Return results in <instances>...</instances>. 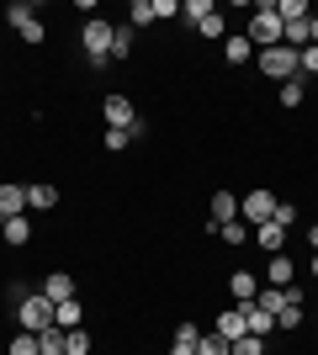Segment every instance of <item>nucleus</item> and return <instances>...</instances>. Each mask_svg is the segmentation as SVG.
<instances>
[{"instance_id":"obj_1","label":"nucleus","mask_w":318,"mask_h":355,"mask_svg":"<svg viewBox=\"0 0 318 355\" xmlns=\"http://www.w3.org/2000/svg\"><path fill=\"white\" fill-rule=\"evenodd\" d=\"M255 64H260V74H265V80H281V85L303 74V53H297V48H287V43L260 48V53H255Z\"/></svg>"},{"instance_id":"obj_25","label":"nucleus","mask_w":318,"mask_h":355,"mask_svg":"<svg viewBox=\"0 0 318 355\" xmlns=\"http://www.w3.org/2000/svg\"><path fill=\"white\" fill-rule=\"evenodd\" d=\"M218 234H223V244H244V239H249V223H244V218L218 223Z\"/></svg>"},{"instance_id":"obj_20","label":"nucleus","mask_w":318,"mask_h":355,"mask_svg":"<svg viewBox=\"0 0 318 355\" xmlns=\"http://www.w3.org/2000/svg\"><path fill=\"white\" fill-rule=\"evenodd\" d=\"M127 27H154V0H133V6H127Z\"/></svg>"},{"instance_id":"obj_12","label":"nucleus","mask_w":318,"mask_h":355,"mask_svg":"<svg viewBox=\"0 0 318 355\" xmlns=\"http://www.w3.org/2000/svg\"><path fill=\"white\" fill-rule=\"evenodd\" d=\"M255 239H260V250H265V254H287V228H276V223H260Z\"/></svg>"},{"instance_id":"obj_30","label":"nucleus","mask_w":318,"mask_h":355,"mask_svg":"<svg viewBox=\"0 0 318 355\" xmlns=\"http://www.w3.org/2000/svg\"><path fill=\"white\" fill-rule=\"evenodd\" d=\"M197 355H228V340H223V334H202Z\"/></svg>"},{"instance_id":"obj_19","label":"nucleus","mask_w":318,"mask_h":355,"mask_svg":"<svg viewBox=\"0 0 318 355\" xmlns=\"http://www.w3.org/2000/svg\"><path fill=\"white\" fill-rule=\"evenodd\" d=\"M276 16L281 21H313V6L308 0H276Z\"/></svg>"},{"instance_id":"obj_31","label":"nucleus","mask_w":318,"mask_h":355,"mask_svg":"<svg viewBox=\"0 0 318 355\" xmlns=\"http://www.w3.org/2000/svg\"><path fill=\"white\" fill-rule=\"evenodd\" d=\"M106 148H112V154H122V148H133V138L122 133V128H106V138H101Z\"/></svg>"},{"instance_id":"obj_2","label":"nucleus","mask_w":318,"mask_h":355,"mask_svg":"<svg viewBox=\"0 0 318 355\" xmlns=\"http://www.w3.org/2000/svg\"><path fill=\"white\" fill-rule=\"evenodd\" d=\"M244 37H249V48H276L281 37H287L281 16H276V0H260V6H255V16H249Z\"/></svg>"},{"instance_id":"obj_10","label":"nucleus","mask_w":318,"mask_h":355,"mask_svg":"<svg viewBox=\"0 0 318 355\" xmlns=\"http://www.w3.org/2000/svg\"><path fill=\"white\" fill-rule=\"evenodd\" d=\"M228 292L239 297V302H255L260 297V276L255 270H233V276H228Z\"/></svg>"},{"instance_id":"obj_34","label":"nucleus","mask_w":318,"mask_h":355,"mask_svg":"<svg viewBox=\"0 0 318 355\" xmlns=\"http://www.w3.org/2000/svg\"><path fill=\"white\" fill-rule=\"evenodd\" d=\"M165 16H181V0H154V21H165Z\"/></svg>"},{"instance_id":"obj_16","label":"nucleus","mask_w":318,"mask_h":355,"mask_svg":"<svg viewBox=\"0 0 318 355\" xmlns=\"http://www.w3.org/2000/svg\"><path fill=\"white\" fill-rule=\"evenodd\" d=\"M27 207L32 212H53L59 207V186H27Z\"/></svg>"},{"instance_id":"obj_23","label":"nucleus","mask_w":318,"mask_h":355,"mask_svg":"<svg viewBox=\"0 0 318 355\" xmlns=\"http://www.w3.org/2000/svg\"><path fill=\"white\" fill-rule=\"evenodd\" d=\"M64 355H91V334H85V324L64 334Z\"/></svg>"},{"instance_id":"obj_38","label":"nucleus","mask_w":318,"mask_h":355,"mask_svg":"<svg viewBox=\"0 0 318 355\" xmlns=\"http://www.w3.org/2000/svg\"><path fill=\"white\" fill-rule=\"evenodd\" d=\"M308 32H313V48H318V16H313V21H308Z\"/></svg>"},{"instance_id":"obj_13","label":"nucleus","mask_w":318,"mask_h":355,"mask_svg":"<svg viewBox=\"0 0 318 355\" xmlns=\"http://www.w3.org/2000/svg\"><path fill=\"white\" fill-rule=\"evenodd\" d=\"M239 218V196L233 191H212V228H218V223H233Z\"/></svg>"},{"instance_id":"obj_27","label":"nucleus","mask_w":318,"mask_h":355,"mask_svg":"<svg viewBox=\"0 0 318 355\" xmlns=\"http://www.w3.org/2000/svg\"><path fill=\"white\" fill-rule=\"evenodd\" d=\"M197 32H202V37H228V27H223V16H218V11H207V16H202V21H197Z\"/></svg>"},{"instance_id":"obj_11","label":"nucleus","mask_w":318,"mask_h":355,"mask_svg":"<svg viewBox=\"0 0 318 355\" xmlns=\"http://www.w3.org/2000/svg\"><path fill=\"white\" fill-rule=\"evenodd\" d=\"M202 345V329L197 324H175V340H170V355H197Z\"/></svg>"},{"instance_id":"obj_3","label":"nucleus","mask_w":318,"mask_h":355,"mask_svg":"<svg viewBox=\"0 0 318 355\" xmlns=\"http://www.w3.org/2000/svg\"><path fill=\"white\" fill-rule=\"evenodd\" d=\"M112 32H117V21H106V16H91L85 27H80V48H85V59L101 69V64H112Z\"/></svg>"},{"instance_id":"obj_36","label":"nucleus","mask_w":318,"mask_h":355,"mask_svg":"<svg viewBox=\"0 0 318 355\" xmlns=\"http://www.w3.org/2000/svg\"><path fill=\"white\" fill-rule=\"evenodd\" d=\"M6 297H11V308H16V302H27L32 292H27V286H21V282H11V286H6Z\"/></svg>"},{"instance_id":"obj_5","label":"nucleus","mask_w":318,"mask_h":355,"mask_svg":"<svg viewBox=\"0 0 318 355\" xmlns=\"http://www.w3.org/2000/svg\"><path fill=\"white\" fill-rule=\"evenodd\" d=\"M271 212H276V191H265V186H255V191H244V202H239V218L249 223V228H260V223H271Z\"/></svg>"},{"instance_id":"obj_17","label":"nucleus","mask_w":318,"mask_h":355,"mask_svg":"<svg viewBox=\"0 0 318 355\" xmlns=\"http://www.w3.org/2000/svg\"><path fill=\"white\" fill-rule=\"evenodd\" d=\"M223 59H228V64H244V59H255V48H249V37H244V32L223 37Z\"/></svg>"},{"instance_id":"obj_21","label":"nucleus","mask_w":318,"mask_h":355,"mask_svg":"<svg viewBox=\"0 0 318 355\" xmlns=\"http://www.w3.org/2000/svg\"><path fill=\"white\" fill-rule=\"evenodd\" d=\"M303 101H308V74H297L281 85V106H303Z\"/></svg>"},{"instance_id":"obj_33","label":"nucleus","mask_w":318,"mask_h":355,"mask_svg":"<svg viewBox=\"0 0 318 355\" xmlns=\"http://www.w3.org/2000/svg\"><path fill=\"white\" fill-rule=\"evenodd\" d=\"M43 37H48V27H43V21H32V27H21V43H27V48H37Z\"/></svg>"},{"instance_id":"obj_4","label":"nucleus","mask_w":318,"mask_h":355,"mask_svg":"<svg viewBox=\"0 0 318 355\" xmlns=\"http://www.w3.org/2000/svg\"><path fill=\"white\" fill-rule=\"evenodd\" d=\"M16 324L27 329V334H43V329H53V302H48L43 292H32L27 302H16Z\"/></svg>"},{"instance_id":"obj_24","label":"nucleus","mask_w":318,"mask_h":355,"mask_svg":"<svg viewBox=\"0 0 318 355\" xmlns=\"http://www.w3.org/2000/svg\"><path fill=\"white\" fill-rule=\"evenodd\" d=\"M6 355H43V345H37V334H27V329H21V334L6 345Z\"/></svg>"},{"instance_id":"obj_29","label":"nucleus","mask_w":318,"mask_h":355,"mask_svg":"<svg viewBox=\"0 0 318 355\" xmlns=\"http://www.w3.org/2000/svg\"><path fill=\"white\" fill-rule=\"evenodd\" d=\"M207 11H218L212 0H186V6H181V16H186V21H191V27H197V21H202V16H207Z\"/></svg>"},{"instance_id":"obj_26","label":"nucleus","mask_w":318,"mask_h":355,"mask_svg":"<svg viewBox=\"0 0 318 355\" xmlns=\"http://www.w3.org/2000/svg\"><path fill=\"white\" fill-rule=\"evenodd\" d=\"M133 53V27H117L112 32V59H127Z\"/></svg>"},{"instance_id":"obj_18","label":"nucleus","mask_w":318,"mask_h":355,"mask_svg":"<svg viewBox=\"0 0 318 355\" xmlns=\"http://www.w3.org/2000/svg\"><path fill=\"white\" fill-rule=\"evenodd\" d=\"M80 318H85L80 297H69V302H59V308H53V324H59V329H80Z\"/></svg>"},{"instance_id":"obj_39","label":"nucleus","mask_w":318,"mask_h":355,"mask_svg":"<svg viewBox=\"0 0 318 355\" xmlns=\"http://www.w3.org/2000/svg\"><path fill=\"white\" fill-rule=\"evenodd\" d=\"M308 270H313V276H318V254H313V266H308Z\"/></svg>"},{"instance_id":"obj_35","label":"nucleus","mask_w":318,"mask_h":355,"mask_svg":"<svg viewBox=\"0 0 318 355\" xmlns=\"http://www.w3.org/2000/svg\"><path fill=\"white\" fill-rule=\"evenodd\" d=\"M303 74H308V80H313V74H318V48H313V43L303 48Z\"/></svg>"},{"instance_id":"obj_40","label":"nucleus","mask_w":318,"mask_h":355,"mask_svg":"<svg viewBox=\"0 0 318 355\" xmlns=\"http://www.w3.org/2000/svg\"><path fill=\"white\" fill-rule=\"evenodd\" d=\"M0 355H6V345H0Z\"/></svg>"},{"instance_id":"obj_9","label":"nucleus","mask_w":318,"mask_h":355,"mask_svg":"<svg viewBox=\"0 0 318 355\" xmlns=\"http://www.w3.org/2000/svg\"><path fill=\"white\" fill-rule=\"evenodd\" d=\"M27 212V186H0V223Z\"/></svg>"},{"instance_id":"obj_14","label":"nucleus","mask_w":318,"mask_h":355,"mask_svg":"<svg viewBox=\"0 0 318 355\" xmlns=\"http://www.w3.org/2000/svg\"><path fill=\"white\" fill-rule=\"evenodd\" d=\"M292 276H297L292 254H271V266H265V282H271V286H292Z\"/></svg>"},{"instance_id":"obj_37","label":"nucleus","mask_w":318,"mask_h":355,"mask_svg":"<svg viewBox=\"0 0 318 355\" xmlns=\"http://www.w3.org/2000/svg\"><path fill=\"white\" fill-rule=\"evenodd\" d=\"M308 244H313V254H318V223H313V228H308Z\"/></svg>"},{"instance_id":"obj_28","label":"nucleus","mask_w":318,"mask_h":355,"mask_svg":"<svg viewBox=\"0 0 318 355\" xmlns=\"http://www.w3.org/2000/svg\"><path fill=\"white\" fill-rule=\"evenodd\" d=\"M228 355H265V340L244 334V340H233V345H228Z\"/></svg>"},{"instance_id":"obj_15","label":"nucleus","mask_w":318,"mask_h":355,"mask_svg":"<svg viewBox=\"0 0 318 355\" xmlns=\"http://www.w3.org/2000/svg\"><path fill=\"white\" fill-rule=\"evenodd\" d=\"M0 234H6V244L21 250V244L32 239V218H27V212H21V218H6V223H0Z\"/></svg>"},{"instance_id":"obj_6","label":"nucleus","mask_w":318,"mask_h":355,"mask_svg":"<svg viewBox=\"0 0 318 355\" xmlns=\"http://www.w3.org/2000/svg\"><path fill=\"white\" fill-rule=\"evenodd\" d=\"M101 117H106V128H122V133L133 138L138 112H133V101H127V96H106V101H101Z\"/></svg>"},{"instance_id":"obj_41","label":"nucleus","mask_w":318,"mask_h":355,"mask_svg":"<svg viewBox=\"0 0 318 355\" xmlns=\"http://www.w3.org/2000/svg\"><path fill=\"white\" fill-rule=\"evenodd\" d=\"M313 318H318V308H313Z\"/></svg>"},{"instance_id":"obj_8","label":"nucleus","mask_w":318,"mask_h":355,"mask_svg":"<svg viewBox=\"0 0 318 355\" xmlns=\"http://www.w3.org/2000/svg\"><path fill=\"white\" fill-rule=\"evenodd\" d=\"M212 334H223L228 345H233V340H244V334H249V329H244V308H228V313H218Z\"/></svg>"},{"instance_id":"obj_22","label":"nucleus","mask_w":318,"mask_h":355,"mask_svg":"<svg viewBox=\"0 0 318 355\" xmlns=\"http://www.w3.org/2000/svg\"><path fill=\"white\" fill-rule=\"evenodd\" d=\"M6 21H11V27L21 32V27H32L37 16H32V6H27V0H11V6H6Z\"/></svg>"},{"instance_id":"obj_32","label":"nucleus","mask_w":318,"mask_h":355,"mask_svg":"<svg viewBox=\"0 0 318 355\" xmlns=\"http://www.w3.org/2000/svg\"><path fill=\"white\" fill-rule=\"evenodd\" d=\"M271 223H276V228H292V223H297V207H292V202H276Z\"/></svg>"},{"instance_id":"obj_7","label":"nucleus","mask_w":318,"mask_h":355,"mask_svg":"<svg viewBox=\"0 0 318 355\" xmlns=\"http://www.w3.org/2000/svg\"><path fill=\"white\" fill-rule=\"evenodd\" d=\"M43 297L53 302V308H59V302H69V297H75V276H69V270H48Z\"/></svg>"}]
</instances>
